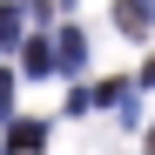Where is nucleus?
<instances>
[{"label": "nucleus", "mask_w": 155, "mask_h": 155, "mask_svg": "<svg viewBox=\"0 0 155 155\" xmlns=\"http://www.w3.org/2000/svg\"><path fill=\"white\" fill-rule=\"evenodd\" d=\"M41 142H47V121H14L7 115V155H41Z\"/></svg>", "instance_id": "f257e3e1"}, {"label": "nucleus", "mask_w": 155, "mask_h": 155, "mask_svg": "<svg viewBox=\"0 0 155 155\" xmlns=\"http://www.w3.org/2000/svg\"><path fill=\"white\" fill-rule=\"evenodd\" d=\"M7 115H14V74L0 68V121H7Z\"/></svg>", "instance_id": "39448f33"}, {"label": "nucleus", "mask_w": 155, "mask_h": 155, "mask_svg": "<svg viewBox=\"0 0 155 155\" xmlns=\"http://www.w3.org/2000/svg\"><path fill=\"white\" fill-rule=\"evenodd\" d=\"M81 61H88V34L81 27H61L54 34V68H81Z\"/></svg>", "instance_id": "f03ea898"}, {"label": "nucleus", "mask_w": 155, "mask_h": 155, "mask_svg": "<svg viewBox=\"0 0 155 155\" xmlns=\"http://www.w3.org/2000/svg\"><path fill=\"white\" fill-rule=\"evenodd\" d=\"M115 20L128 41H148V0H115Z\"/></svg>", "instance_id": "7ed1b4c3"}, {"label": "nucleus", "mask_w": 155, "mask_h": 155, "mask_svg": "<svg viewBox=\"0 0 155 155\" xmlns=\"http://www.w3.org/2000/svg\"><path fill=\"white\" fill-rule=\"evenodd\" d=\"M20 7H27V14H34V20H47V0H20Z\"/></svg>", "instance_id": "423d86ee"}, {"label": "nucleus", "mask_w": 155, "mask_h": 155, "mask_svg": "<svg viewBox=\"0 0 155 155\" xmlns=\"http://www.w3.org/2000/svg\"><path fill=\"white\" fill-rule=\"evenodd\" d=\"M20 68H27V74H47V68H54V47H47V34H34V41H27V61H20Z\"/></svg>", "instance_id": "20e7f679"}]
</instances>
